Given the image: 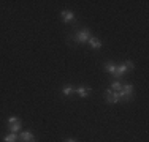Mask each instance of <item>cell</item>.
Wrapping results in <instances>:
<instances>
[{
  "label": "cell",
  "mask_w": 149,
  "mask_h": 142,
  "mask_svg": "<svg viewBox=\"0 0 149 142\" xmlns=\"http://www.w3.org/2000/svg\"><path fill=\"white\" fill-rule=\"evenodd\" d=\"M91 38V30L89 28H81L79 32H76V33H73L72 37L68 38V41H76L78 44H84V43H87Z\"/></svg>",
  "instance_id": "cell-1"
},
{
  "label": "cell",
  "mask_w": 149,
  "mask_h": 142,
  "mask_svg": "<svg viewBox=\"0 0 149 142\" xmlns=\"http://www.w3.org/2000/svg\"><path fill=\"white\" fill-rule=\"evenodd\" d=\"M133 68H135V65H133L132 60H125L122 65L116 66V71L113 73V76H114V79H120V77H122V74L125 73V71H133Z\"/></svg>",
  "instance_id": "cell-2"
},
{
  "label": "cell",
  "mask_w": 149,
  "mask_h": 142,
  "mask_svg": "<svg viewBox=\"0 0 149 142\" xmlns=\"http://www.w3.org/2000/svg\"><path fill=\"white\" fill-rule=\"evenodd\" d=\"M118 95H119V99H124V101L133 99V85L132 84L122 85V88H120V92H118Z\"/></svg>",
  "instance_id": "cell-3"
},
{
  "label": "cell",
  "mask_w": 149,
  "mask_h": 142,
  "mask_svg": "<svg viewBox=\"0 0 149 142\" xmlns=\"http://www.w3.org/2000/svg\"><path fill=\"white\" fill-rule=\"evenodd\" d=\"M105 99L109 103V104H116V103L119 101V95H118V92L106 90V92H105Z\"/></svg>",
  "instance_id": "cell-4"
},
{
  "label": "cell",
  "mask_w": 149,
  "mask_h": 142,
  "mask_svg": "<svg viewBox=\"0 0 149 142\" xmlns=\"http://www.w3.org/2000/svg\"><path fill=\"white\" fill-rule=\"evenodd\" d=\"M60 19H62L63 22H72V21L74 19V13L68 11V10H63V11L60 13Z\"/></svg>",
  "instance_id": "cell-5"
},
{
  "label": "cell",
  "mask_w": 149,
  "mask_h": 142,
  "mask_svg": "<svg viewBox=\"0 0 149 142\" xmlns=\"http://www.w3.org/2000/svg\"><path fill=\"white\" fill-rule=\"evenodd\" d=\"M21 142H37L35 139V136L30 133V131H24V133H21Z\"/></svg>",
  "instance_id": "cell-6"
},
{
  "label": "cell",
  "mask_w": 149,
  "mask_h": 142,
  "mask_svg": "<svg viewBox=\"0 0 149 142\" xmlns=\"http://www.w3.org/2000/svg\"><path fill=\"white\" fill-rule=\"evenodd\" d=\"M91 92H92L91 87H78V88H74V93H78L79 97H83V98L89 97Z\"/></svg>",
  "instance_id": "cell-7"
},
{
  "label": "cell",
  "mask_w": 149,
  "mask_h": 142,
  "mask_svg": "<svg viewBox=\"0 0 149 142\" xmlns=\"http://www.w3.org/2000/svg\"><path fill=\"white\" fill-rule=\"evenodd\" d=\"M87 43L91 44V48H92V49H100V48H102V41L98 40V38H95V37H91Z\"/></svg>",
  "instance_id": "cell-8"
},
{
  "label": "cell",
  "mask_w": 149,
  "mask_h": 142,
  "mask_svg": "<svg viewBox=\"0 0 149 142\" xmlns=\"http://www.w3.org/2000/svg\"><path fill=\"white\" fill-rule=\"evenodd\" d=\"M116 66H118V65H116L114 62H106L105 65H103V70L113 74V73H114V71H116Z\"/></svg>",
  "instance_id": "cell-9"
},
{
  "label": "cell",
  "mask_w": 149,
  "mask_h": 142,
  "mask_svg": "<svg viewBox=\"0 0 149 142\" xmlns=\"http://www.w3.org/2000/svg\"><path fill=\"white\" fill-rule=\"evenodd\" d=\"M21 126H22V123L17 120V122H15V123H11V125H10V131H11V133H17V131L21 130Z\"/></svg>",
  "instance_id": "cell-10"
},
{
  "label": "cell",
  "mask_w": 149,
  "mask_h": 142,
  "mask_svg": "<svg viewBox=\"0 0 149 142\" xmlns=\"http://www.w3.org/2000/svg\"><path fill=\"white\" fill-rule=\"evenodd\" d=\"M74 93V87H72V85H67V87L62 88V95L63 97H68V95Z\"/></svg>",
  "instance_id": "cell-11"
},
{
  "label": "cell",
  "mask_w": 149,
  "mask_h": 142,
  "mask_svg": "<svg viewBox=\"0 0 149 142\" xmlns=\"http://www.w3.org/2000/svg\"><path fill=\"white\" fill-rule=\"evenodd\" d=\"M16 141H17L16 133H10L8 136H5V137H3V142H16Z\"/></svg>",
  "instance_id": "cell-12"
},
{
  "label": "cell",
  "mask_w": 149,
  "mask_h": 142,
  "mask_svg": "<svg viewBox=\"0 0 149 142\" xmlns=\"http://www.w3.org/2000/svg\"><path fill=\"white\" fill-rule=\"evenodd\" d=\"M120 88H122V85H120L119 82H113L109 90H113V92H120Z\"/></svg>",
  "instance_id": "cell-13"
},
{
  "label": "cell",
  "mask_w": 149,
  "mask_h": 142,
  "mask_svg": "<svg viewBox=\"0 0 149 142\" xmlns=\"http://www.w3.org/2000/svg\"><path fill=\"white\" fill-rule=\"evenodd\" d=\"M17 120H19V119H17V117H15V115H13V117H10V119H8V125H11V123L17 122Z\"/></svg>",
  "instance_id": "cell-14"
},
{
  "label": "cell",
  "mask_w": 149,
  "mask_h": 142,
  "mask_svg": "<svg viewBox=\"0 0 149 142\" xmlns=\"http://www.w3.org/2000/svg\"><path fill=\"white\" fill-rule=\"evenodd\" d=\"M63 142H78V141H76V139H65Z\"/></svg>",
  "instance_id": "cell-15"
}]
</instances>
